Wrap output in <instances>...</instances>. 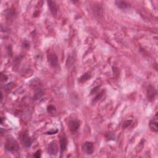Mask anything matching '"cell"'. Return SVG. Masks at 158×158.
<instances>
[{
	"instance_id": "6da1fadb",
	"label": "cell",
	"mask_w": 158,
	"mask_h": 158,
	"mask_svg": "<svg viewBox=\"0 0 158 158\" xmlns=\"http://www.w3.org/2000/svg\"><path fill=\"white\" fill-rule=\"evenodd\" d=\"M5 148L8 152H17L19 150V146L18 142L12 137L7 138L5 145Z\"/></svg>"
},
{
	"instance_id": "7a4b0ae2",
	"label": "cell",
	"mask_w": 158,
	"mask_h": 158,
	"mask_svg": "<svg viewBox=\"0 0 158 158\" xmlns=\"http://www.w3.org/2000/svg\"><path fill=\"white\" fill-rule=\"evenodd\" d=\"M48 61L50 64L53 67H56L58 66V58L56 54L53 53H51L47 56Z\"/></svg>"
},
{
	"instance_id": "3957f363",
	"label": "cell",
	"mask_w": 158,
	"mask_h": 158,
	"mask_svg": "<svg viewBox=\"0 0 158 158\" xmlns=\"http://www.w3.org/2000/svg\"><path fill=\"white\" fill-rule=\"evenodd\" d=\"M157 95V91L155 88L149 85L147 90V98L149 101H152L155 100V98Z\"/></svg>"
},
{
	"instance_id": "277c9868",
	"label": "cell",
	"mask_w": 158,
	"mask_h": 158,
	"mask_svg": "<svg viewBox=\"0 0 158 158\" xmlns=\"http://www.w3.org/2000/svg\"><path fill=\"white\" fill-rule=\"evenodd\" d=\"M58 146L56 143V142H55V141H53V142H51L48 148V152L49 155H52V156L56 155L58 153Z\"/></svg>"
},
{
	"instance_id": "5b68a950",
	"label": "cell",
	"mask_w": 158,
	"mask_h": 158,
	"mask_svg": "<svg viewBox=\"0 0 158 158\" xmlns=\"http://www.w3.org/2000/svg\"><path fill=\"white\" fill-rule=\"evenodd\" d=\"M59 144H60V150L61 153L66 151L67 145V140L65 135H62L60 136L59 138Z\"/></svg>"
},
{
	"instance_id": "8992f818",
	"label": "cell",
	"mask_w": 158,
	"mask_h": 158,
	"mask_svg": "<svg viewBox=\"0 0 158 158\" xmlns=\"http://www.w3.org/2000/svg\"><path fill=\"white\" fill-rule=\"evenodd\" d=\"M84 152L87 155H92L93 151V144L92 142H86L85 143L83 146Z\"/></svg>"
},
{
	"instance_id": "52a82bcc",
	"label": "cell",
	"mask_w": 158,
	"mask_h": 158,
	"mask_svg": "<svg viewBox=\"0 0 158 158\" xmlns=\"http://www.w3.org/2000/svg\"><path fill=\"white\" fill-rule=\"evenodd\" d=\"M22 143H23L24 146L25 148H30L31 146V144H32L31 139V137H30L28 134L27 133V132L23 135Z\"/></svg>"
},
{
	"instance_id": "ba28073f",
	"label": "cell",
	"mask_w": 158,
	"mask_h": 158,
	"mask_svg": "<svg viewBox=\"0 0 158 158\" xmlns=\"http://www.w3.org/2000/svg\"><path fill=\"white\" fill-rule=\"evenodd\" d=\"M48 5L51 14H52L54 16H56L58 12V7H57L56 3L53 1H48Z\"/></svg>"
},
{
	"instance_id": "9c48e42d",
	"label": "cell",
	"mask_w": 158,
	"mask_h": 158,
	"mask_svg": "<svg viewBox=\"0 0 158 158\" xmlns=\"http://www.w3.org/2000/svg\"><path fill=\"white\" fill-rule=\"evenodd\" d=\"M80 127L79 122L77 120H72L69 123V128L72 132H75L77 131Z\"/></svg>"
},
{
	"instance_id": "30bf717a",
	"label": "cell",
	"mask_w": 158,
	"mask_h": 158,
	"mask_svg": "<svg viewBox=\"0 0 158 158\" xmlns=\"http://www.w3.org/2000/svg\"><path fill=\"white\" fill-rule=\"evenodd\" d=\"M44 90L43 89L41 88V87H37L35 88V92H34V95L33 98L34 100H38L40 99V98L44 95Z\"/></svg>"
},
{
	"instance_id": "8fae6325",
	"label": "cell",
	"mask_w": 158,
	"mask_h": 158,
	"mask_svg": "<svg viewBox=\"0 0 158 158\" xmlns=\"http://www.w3.org/2000/svg\"><path fill=\"white\" fill-rule=\"evenodd\" d=\"M149 127L150 129L153 131L157 132L158 130V127H157V113H156L155 119H153L149 122Z\"/></svg>"
},
{
	"instance_id": "7c38bea8",
	"label": "cell",
	"mask_w": 158,
	"mask_h": 158,
	"mask_svg": "<svg viewBox=\"0 0 158 158\" xmlns=\"http://www.w3.org/2000/svg\"><path fill=\"white\" fill-rule=\"evenodd\" d=\"M116 6L120 8V9H126L130 6V4L126 1H116L115 2Z\"/></svg>"
},
{
	"instance_id": "4fadbf2b",
	"label": "cell",
	"mask_w": 158,
	"mask_h": 158,
	"mask_svg": "<svg viewBox=\"0 0 158 158\" xmlns=\"http://www.w3.org/2000/svg\"><path fill=\"white\" fill-rule=\"evenodd\" d=\"M90 76H91V75L89 73V72H87V73L84 74L80 77V79L79 80V82L83 83L85 82H86V81H87L90 78Z\"/></svg>"
},
{
	"instance_id": "5bb4252c",
	"label": "cell",
	"mask_w": 158,
	"mask_h": 158,
	"mask_svg": "<svg viewBox=\"0 0 158 158\" xmlns=\"http://www.w3.org/2000/svg\"><path fill=\"white\" fill-rule=\"evenodd\" d=\"M47 111H48V113L50 114L54 115L55 113H56V108L53 105H50L47 108Z\"/></svg>"
},
{
	"instance_id": "9a60e30c",
	"label": "cell",
	"mask_w": 158,
	"mask_h": 158,
	"mask_svg": "<svg viewBox=\"0 0 158 158\" xmlns=\"http://www.w3.org/2000/svg\"><path fill=\"white\" fill-rule=\"evenodd\" d=\"M132 122V121L129 120V121H125V122H123V128H127L129 126L131 125V123Z\"/></svg>"
},
{
	"instance_id": "2e32d148",
	"label": "cell",
	"mask_w": 158,
	"mask_h": 158,
	"mask_svg": "<svg viewBox=\"0 0 158 158\" xmlns=\"http://www.w3.org/2000/svg\"><path fill=\"white\" fill-rule=\"evenodd\" d=\"M22 46H23V48H28V47L30 46V44H29L28 41H27V40L24 41L23 43H22Z\"/></svg>"
},
{
	"instance_id": "e0dca14e",
	"label": "cell",
	"mask_w": 158,
	"mask_h": 158,
	"mask_svg": "<svg viewBox=\"0 0 158 158\" xmlns=\"http://www.w3.org/2000/svg\"><path fill=\"white\" fill-rule=\"evenodd\" d=\"M58 132V130L56 129V130H50L49 132H47L46 134L47 135H53V134H56L57 132Z\"/></svg>"
},
{
	"instance_id": "ac0fdd59",
	"label": "cell",
	"mask_w": 158,
	"mask_h": 158,
	"mask_svg": "<svg viewBox=\"0 0 158 158\" xmlns=\"http://www.w3.org/2000/svg\"><path fill=\"white\" fill-rule=\"evenodd\" d=\"M34 157L36 158H40L41 157V151L40 150H38L37 151H36V153H35V155H34Z\"/></svg>"
},
{
	"instance_id": "d6986e66",
	"label": "cell",
	"mask_w": 158,
	"mask_h": 158,
	"mask_svg": "<svg viewBox=\"0 0 158 158\" xmlns=\"http://www.w3.org/2000/svg\"><path fill=\"white\" fill-rule=\"evenodd\" d=\"M7 77L1 73V81H6V80H7Z\"/></svg>"
},
{
	"instance_id": "ffe728a7",
	"label": "cell",
	"mask_w": 158,
	"mask_h": 158,
	"mask_svg": "<svg viewBox=\"0 0 158 158\" xmlns=\"http://www.w3.org/2000/svg\"><path fill=\"white\" fill-rule=\"evenodd\" d=\"M101 96H102V93L99 94V95H98L95 98V101H97V100H100V98H101Z\"/></svg>"
},
{
	"instance_id": "44dd1931",
	"label": "cell",
	"mask_w": 158,
	"mask_h": 158,
	"mask_svg": "<svg viewBox=\"0 0 158 158\" xmlns=\"http://www.w3.org/2000/svg\"><path fill=\"white\" fill-rule=\"evenodd\" d=\"M3 118H1V124L3 123Z\"/></svg>"
}]
</instances>
